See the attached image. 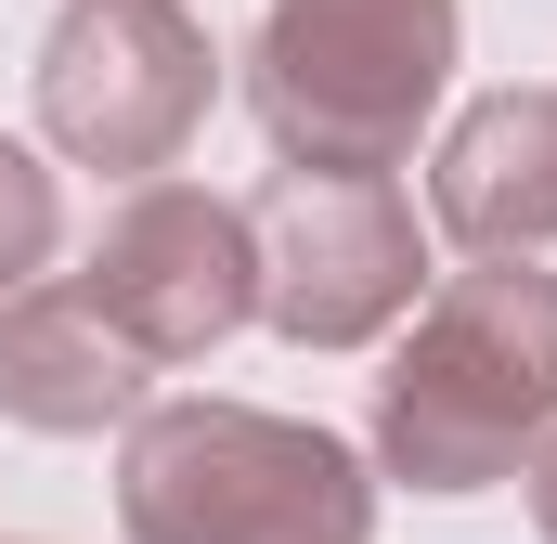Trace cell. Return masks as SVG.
Returning a JSON list of instances; mask_svg holds the SVG:
<instances>
[{
    "label": "cell",
    "instance_id": "obj_1",
    "mask_svg": "<svg viewBox=\"0 0 557 544\" xmlns=\"http://www.w3.org/2000/svg\"><path fill=\"white\" fill-rule=\"evenodd\" d=\"M557 428V272L480 260L416 311L389 390H376V454L416 493H493Z\"/></svg>",
    "mask_w": 557,
    "mask_h": 544
},
{
    "label": "cell",
    "instance_id": "obj_2",
    "mask_svg": "<svg viewBox=\"0 0 557 544\" xmlns=\"http://www.w3.org/2000/svg\"><path fill=\"white\" fill-rule=\"evenodd\" d=\"M131 544H376V480L337 428L260 403H143L117 441Z\"/></svg>",
    "mask_w": 557,
    "mask_h": 544
},
{
    "label": "cell",
    "instance_id": "obj_3",
    "mask_svg": "<svg viewBox=\"0 0 557 544\" xmlns=\"http://www.w3.org/2000/svg\"><path fill=\"white\" fill-rule=\"evenodd\" d=\"M454 78V0H273L247 39V118L285 169H403Z\"/></svg>",
    "mask_w": 557,
    "mask_h": 544
},
{
    "label": "cell",
    "instance_id": "obj_4",
    "mask_svg": "<svg viewBox=\"0 0 557 544\" xmlns=\"http://www.w3.org/2000/svg\"><path fill=\"white\" fill-rule=\"evenodd\" d=\"M247 234H260V324L298 337V350L389 337L416 311V285H428L416 195L389 169H285L247 208Z\"/></svg>",
    "mask_w": 557,
    "mask_h": 544
},
{
    "label": "cell",
    "instance_id": "obj_5",
    "mask_svg": "<svg viewBox=\"0 0 557 544\" xmlns=\"http://www.w3.org/2000/svg\"><path fill=\"white\" fill-rule=\"evenodd\" d=\"M221 104V52L182 0H65V26L39 39V131L78 169L156 182Z\"/></svg>",
    "mask_w": 557,
    "mask_h": 544
},
{
    "label": "cell",
    "instance_id": "obj_6",
    "mask_svg": "<svg viewBox=\"0 0 557 544\" xmlns=\"http://www.w3.org/2000/svg\"><path fill=\"white\" fill-rule=\"evenodd\" d=\"M65 285L169 376V363H208L234 324H260V234L208 182H143L131 208L91 234V260L65 272Z\"/></svg>",
    "mask_w": 557,
    "mask_h": 544
},
{
    "label": "cell",
    "instance_id": "obj_7",
    "mask_svg": "<svg viewBox=\"0 0 557 544\" xmlns=\"http://www.w3.org/2000/svg\"><path fill=\"white\" fill-rule=\"evenodd\" d=\"M156 363L78 298V285H13L0 298V415L13 428H52V441H91V428H131Z\"/></svg>",
    "mask_w": 557,
    "mask_h": 544
},
{
    "label": "cell",
    "instance_id": "obj_8",
    "mask_svg": "<svg viewBox=\"0 0 557 544\" xmlns=\"http://www.w3.org/2000/svg\"><path fill=\"white\" fill-rule=\"evenodd\" d=\"M428 221H441L454 247H480V260L557 247V91H480V104L441 131Z\"/></svg>",
    "mask_w": 557,
    "mask_h": 544
},
{
    "label": "cell",
    "instance_id": "obj_9",
    "mask_svg": "<svg viewBox=\"0 0 557 544\" xmlns=\"http://www.w3.org/2000/svg\"><path fill=\"white\" fill-rule=\"evenodd\" d=\"M52 234H65V208H52V169H39L26 143H0V298H13L26 272L52 260Z\"/></svg>",
    "mask_w": 557,
    "mask_h": 544
},
{
    "label": "cell",
    "instance_id": "obj_10",
    "mask_svg": "<svg viewBox=\"0 0 557 544\" xmlns=\"http://www.w3.org/2000/svg\"><path fill=\"white\" fill-rule=\"evenodd\" d=\"M532 519H545V544H557V428H545V454H532Z\"/></svg>",
    "mask_w": 557,
    "mask_h": 544
}]
</instances>
